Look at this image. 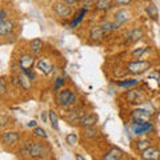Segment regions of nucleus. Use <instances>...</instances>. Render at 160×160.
I'll return each mask as SVG.
<instances>
[{
    "mask_svg": "<svg viewBox=\"0 0 160 160\" xmlns=\"http://www.w3.org/2000/svg\"><path fill=\"white\" fill-rule=\"evenodd\" d=\"M16 153L23 160H40L51 158L53 152L47 140H40L36 138H27L19 144Z\"/></svg>",
    "mask_w": 160,
    "mask_h": 160,
    "instance_id": "obj_1",
    "label": "nucleus"
},
{
    "mask_svg": "<svg viewBox=\"0 0 160 160\" xmlns=\"http://www.w3.org/2000/svg\"><path fill=\"white\" fill-rule=\"evenodd\" d=\"M55 102L56 106L66 109V108H71L78 106L79 103V96L76 92H73L71 88H62L59 92L55 93Z\"/></svg>",
    "mask_w": 160,
    "mask_h": 160,
    "instance_id": "obj_2",
    "label": "nucleus"
},
{
    "mask_svg": "<svg viewBox=\"0 0 160 160\" xmlns=\"http://www.w3.org/2000/svg\"><path fill=\"white\" fill-rule=\"evenodd\" d=\"M122 98H123L124 102L128 103V104H133V106H142V104L147 103L148 95H147V92L144 91L143 88L133 87V88L127 89V91L122 95Z\"/></svg>",
    "mask_w": 160,
    "mask_h": 160,
    "instance_id": "obj_3",
    "label": "nucleus"
},
{
    "mask_svg": "<svg viewBox=\"0 0 160 160\" xmlns=\"http://www.w3.org/2000/svg\"><path fill=\"white\" fill-rule=\"evenodd\" d=\"M0 143L3 144L4 148L15 149L22 143V133L15 129H4L0 132Z\"/></svg>",
    "mask_w": 160,
    "mask_h": 160,
    "instance_id": "obj_4",
    "label": "nucleus"
},
{
    "mask_svg": "<svg viewBox=\"0 0 160 160\" xmlns=\"http://www.w3.org/2000/svg\"><path fill=\"white\" fill-rule=\"evenodd\" d=\"M152 69V63L149 60H129L126 64V71L131 76H140Z\"/></svg>",
    "mask_w": 160,
    "mask_h": 160,
    "instance_id": "obj_5",
    "label": "nucleus"
},
{
    "mask_svg": "<svg viewBox=\"0 0 160 160\" xmlns=\"http://www.w3.org/2000/svg\"><path fill=\"white\" fill-rule=\"evenodd\" d=\"M18 62V72H28L33 71V67L36 66V56L29 51H24L22 53H19V56L16 59Z\"/></svg>",
    "mask_w": 160,
    "mask_h": 160,
    "instance_id": "obj_6",
    "label": "nucleus"
},
{
    "mask_svg": "<svg viewBox=\"0 0 160 160\" xmlns=\"http://www.w3.org/2000/svg\"><path fill=\"white\" fill-rule=\"evenodd\" d=\"M129 128H131L132 133L135 136H148L155 132V124L149 120V122H144V123H135L131 122L129 123Z\"/></svg>",
    "mask_w": 160,
    "mask_h": 160,
    "instance_id": "obj_7",
    "label": "nucleus"
},
{
    "mask_svg": "<svg viewBox=\"0 0 160 160\" xmlns=\"http://www.w3.org/2000/svg\"><path fill=\"white\" fill-rule=\"evenodd\" d=\"M52 12L55 13V16L63 20L69 19L73 15V7L68 6L62 0H56L52 3Z\"/></svg>",
    "mask_w": 160,
    "mask_h": 160,
    "instance_id": "obj_8",
    "label": "nucleus"
},
{
    "mask_svg": "<svg viewBox=\"0 0 160 160\" xmlns=\"http://www.w3.org/2000/svg\"><path fill=\"white\" fill-rule=\"evenodd\" d=\"M64 112H66V116H64V119L67 120V122L71 124V126H78L79 120L82 119V116L86 112H88L86 107L84 106H75V107H71V108H66L64 109Z\"/></svg>",
    "mask_w": 160,
    "mask_h": 160,
    "instance_id": "obj_9",
    "label": "nucleus"
},
{
    "mask_svg": "<svg viewBox=\"0 0 160 160\" xmlns=\"http://www.w3.org/2000/svg\"><path fill=\"white\" fill-rule=\"evenodd\" d=\"M152 109H147L144 108L143 106H138L135 109L131 111V122H135V123H144V122H149L152 118Z\"/></svg>",
    "mask_w": 160,
    "mask_h": 160,
    "instance_id": "obj_10",
    "label": "nucleus"
},
{
    "mask_svg": "<svg viewBox=\"0 0 160 160\" xmlns=\"http://www.w3.org/2000/svg\"><path fill=\"white\" fill-rule=\"evenodd\" d=\"M35 67H36L38 72L44 75V76H49V75H52V72L55 71L53 63L48 58H40V59H38L36 66H35Z\"/></svg>",
    "mask_w": 160,
    "mask_h": 160,
    "instance_id": "obj_11",
    "label": "nucleus"
},
{
    "mask_svg": "<svg viewBox=\"0 0 160 160\" xmlns=\"http://www.w3.org/2000/svg\"><path fill=\"white\" fill-rule=\"evenodd\" d=\"M112 20L118 24L119 27H122V26L127 24L129 20H131V12H129V9H127V8L120 7V8H118L116 11L113 12Z\"/></svg>",
    "mask_w": 160,
    "mask_h": 160,
    "instance_id": "obj_12",
    "label": "nucleus"
},
{
    "mask_svg": "<svg viewBox=\"0 0 160 160\" xmlns=\"http://www.w3.org/2000/svg\"><path fill=\"white\" fill-rule=\"evenodd\" d=\"M106 36L107 35L104 33V31L99 24H93V26H91L88 29V39L95 44H100L104 39H106Z\"/></svg>",
    "mask_w": 160,
    "mask_h": 160,
    "instance_id": "obj_13",
    "label": "nucleus"
},
{
    "mask_svg": "<svg viewBox=\"0 0 160 160\" xmlns=\"http://www.w3.org/2000/svg\"><path fill=\"white\" fill-rule=\"evenodd\" d=\"M144 36V31L143 28H131V29H126L124 31L123 38L126 40V44H132L139 42L140 39Z\"/></svg>",
    "mask_w": 160,
    "mask_h": 160,
    "instance_id": "obj_14",
    "label": "nucleus"
},
{
    "mask_svg": "<svg viewBox=\"0 0 160 160\" xmlns=\"http://www.w3.org/2000/svg\"><path fill=\"white\" fill-rule=\"evenodd\" d=\"M99 122V116L95 112H86L82 116V119L79 120V123H78V127L80 128H88V127H93V126H96Z\"/></svg>",
    "mask_w": 160,
    "mask_h": 160,
    "instance_id": "obj_15",
    "label": "nucleus"
},
{
    "mask_svg": "<svg viewBox=\"0 0 160 160\" xmlns=\"http://www.w3.org/2000/svg\"><path fill=\"white\" fill-rule=\"evenodd\" d=\"M16 29V22L12 19H7L0 23V38H9L11 33Z\"/></svg>",
    "mask_w": 160,
    "mask_h": 160,
    "instance_id": "obj_16",
    "label": "nucleus"
},
{
    "mask_svg": "<svg viewBox=\"0 0 160 160\" xmlns=\"http://www.w3.org/2000/svg\"><path fill=\"white\" fill-rule=\"evenodd\" d=\"M140 159L142 160H158L160 158V147L152 144L151 147L144 149L143 152H140Z\"/></svg>",
    "mask_w": 160,
    "mask_h": 160,
    "instance_id": "obj_17",
    "label": "nucleus"
},
{
    "mask_svg": "<svg viewBox=\"0 0 160 160\" xmlns=\"http://www.w3.org/2000/svg\"><path fill=\"white\" fill-rule=\"evenodd\" d=\"M123 158H124V152H123L122 148L111 147V148L107 149V151L102 155L100 160H122Z\"/></svg>",
    "mask_w": 160,
    "mask_h": 160,
    "instance_id": "obj_18",
    "label": "nucleus"
},
{
    "mask_svg": "<svg viewBox=\"0 0 160 160\" xmlns=\"http://www.w3.org/2000/svg\"><path fill=\"white\" fill-rule=\"evenodd\" d=\"M152 144H153V140L149 136H140L133 142V149L138 153H140V152H143L144 149H147L148 147H151Z\"/></svg>",
    "mask_w": 160,
    "mask_h": 160,
    "instance_id": "obj_19",
    "label": "nucleus"
},
{
    "mask_svg": "<svg viewBox=\"0 0 160 160\" xmlns=\"http://www.w3.org/2000/svg\"><path fill=\"white\" fill-rule=\"evenodd\" d=\"M151 47L149 46H142L138 48H133L131 52H129V56L132 58V60H146V58L151 52Z\"/></svg>",
    "mask_w": 160,
    "mask_h": 160,
    "instance_id": "obj_20",
    "label": "nucleus"
},
{
    "mask_svg": "<svg viewBox=\"0 0 160 160\" xmlns=\"http://www.w3.org/2000/svg\"><path fill=\"white\" fill-rule=\"evenodd\" d=\"M44 46H46V44H44L43 39L35 38L28 43V49H29V52L35 55V56H39V55L44 51Z\"/></svg>",
    "mask_w": 160,
    "mask_h": 160,
    "instance_id": "obj_21",
    "label": "nucleus"
},
{
    "mask_svg": "<svg viewBox=\"0 0 160 160\" xmlns=\"http://www.w3.org/2000/svg\"><path fill=\"white\" fill-rule=\"evenodd\" d=\"M99 26L102 27V29L104 31V33H106V35L116 32V31H119V29H120V27L113 22V20H108V19H103L102 22H100Z\"/></svg>",
    "mask_w": 160,
    "mask_h": 160,
    "instance_id": "obj_22",
    "label": "nucleus"
},
{
    "mask_svg": "<svg viewBox=\"0 0 160 160\" xmlns=\"http://www.w3.org/2000/svg\"><path fill=\"white\" fill-rule=\"evenodd\" d=\"M118 87L120 88H126V89H129V88H133V87H138L140 84V80L136 79V78H126L123 80H116L115 82Z\"/></svg>",
    "mask_w": 160,
    "mask_h": 160,
    "instance_id": "obj_23",
    "label": "nucleus"
},
{
    "mask_svg": "<svg viewBox=\"0 0 160 160\" xmlns=\"http://www.w3.org/2000/svg\"><path fill=\"white\" fill-rule=\"evenodd\" d=\"M87 13H88V11L87 9H84V8H80L79 11L75 13V16L72 18V20H71V23H69V28L71 29H75L76 27H79V24L83 22L84 20V18L87 16Z\"/></svg>",
    "mask_w": 160,
    "mask_h": 160,
    "instance_id": "obj_24",
    "label": "nucleus"
},
{
    "mask_svg": "<svg viewBox=\"0 0 160 160\" xmlns=\"http://www.w3.org/2000/svg\"><path fill=\"white\" fill-rule=\"evenodd\" d=\"M113 7H115V4L112 0H96L93 8L99 12H108L109 9H112Z\"/></svg>",
    "mask_w": 160,
    "mask_h": 160,
    "instance_id": "obj_25",
    "label": "nucleus"
},
{
    "mask_svg": "<svg viewBox=\"0 0 160 160\" xmlns=\"http://www.w3.org/2000/svg\"><path fill=\"white\" fill-rule=\"evenodd\" d=\"M100 135V131L96 126L93 127H88V128H83L82 129V136L86 140H95Z\"/></svg>",
    "mask_w": 160,
    "mask_h": 160,
    "instance_id": "obj_26",
    "label": "nucleus"
},
{
    "mask_svg": "<svg viewBox=\"0 0 160 160\" xmlns=\"http://www.w3.org/2000/svg\"><path fill=\"white\" fill-rule=\"evenodd\" d=\"M146 13L148 15V18H151L153 20H158V18H159V9L156 7V4L152 3V2L147 3V6H146Z\"/></svg>",
    "mask_w": 160,
    "mask_h": 160,
    "instance_id": "obj_27",
    "label": "nucleus"
},
{
    "mask_svg": "<svg viewBox=\"0 0 160 160\" xmlns=\"http://www.w3.org/2000/svg\"><path fill=\"white\" fill-rule=\"evenodd\" d=\"M48 122L49 124H51L52 129H55V131H59L60 127H59V116L56 111H53V109H49L48 111Z\"/></svg>",
    "mask_w": 160,
    "mask_h": 160,
    "instance_id": "obj_28",
    "label": "nucleus"
},
{
    "mask_svg": "<svg viewBox=\"0 0 160 160\" xmlns=\"http://www.w3.org/2000/svg\"><path fill=\"white\" fill-rule=\"evenodd\" d=\"M32 136L40 139V140H48V133L46 132V129L42 127H35L32 129Z\"/></svg>",
    "mask_w": 160,
    "mask_h": 160,
    "instance_id": "obj_29",
    "label": "nucleus"
},
{
    "mask_svg": "<svg viewBox=\"0 0 160 160\" xmlns=\"http://www.w3.org/2000/svg\"><path fill=\"white\" fill-rule=\"evenodd\" d=\"M64 84H66V78L64 76H58L53 80V86H52V91L56 93L59 92L62 88H64Z\"/></svg>",
    "mask_w": 160,
    "mask_h": 160,
    "instance_id": "obj_30",
    "label": "nucleus"
},
{
    "mask_svg": "<svg viewBox=\"0 0 160 160\" xmlns=\"http://www.w3.org/2000/svg\"><path fill=\"white\" fill-rule=\"evenodd\" d=\"M9 124H11V118H9L7 113L0 112V132L4 131V129H7Z\"/></svg>",
    "mask_w": 160,
    "mask_h": 160,
    "instance_id": "obj_31",
    "label": "nucleus"
},
{
    "mask_svg": "<svg viewBox=\"0 0 160 160\" xmlns=\"http://www.w3.org/2000/svg\"><path fill=\"white\" fill-rule=\"evenodd\" d=\"M79 142V135L75 133V132H69L67 136H66V143L68 144L69 147H75Z\"/></svg>",
    "mask_w": 160,
    "mask_h": 160,
    "instance_id": "obj_32",
    "label": "nucleus"
},
{
    "mask_svg": "<svg viewBox=\"0 0 160 160\" xmlns=\"http://www.w3.org/2000/svg\"><path fill=\"white\" fill-rule=\"evenodd\" d=\"M8 93V83L4 76L0 78V98H3L4 95Z\"/></svg>",
    "mask_w": 160,
    "mask_h": 160,
    "instance_id": "obj_33",
    "label": "nucleus"
},
{
    "mask_svg": "<svg viewBox=\"0 0 160 160\" xmlns=\"http://www.w3.org/2000/svg\"><path fill=\"white\" fill-rule=\"evenodd\" d=\"M80 6H82V8L88 11L89 8L95 7V0H80Z\"/></svg>",
    "mask_w": 160,
    "mask_h": 160,
    "instance_id": "obj_34",
    "label": "nucleus"
},
{
    "mask_svg": "<svg viewBox=\"0 0 160 160\" xmlns=\"http://www.w3.org/2000/svg\"><path fill=\"white\" fill-rule=\"evenodd\" d=\"M112 2L115 6H118V7H126L132 3V0H112Z\"/></svg>",
    "mask_w": 160,
    "mask_h": 160,
    "instance_id": "obj_35",
    "label": "nucleus"
},
{
    "mask_svg": "<svg viewBox=\"0 0 160 160\" xmlns=\"http://www.w3.org/2000/svg\"><path fill=\"white\" fill-rule=\"evenodd\" d=\"M8 16H9V11H8V9H6V8L0 9V23L4 22V20H7V19H9Z\"/></svg>",
    "mask_w": 160,
    "mask_h": 160,
    "instance_id": "obj_36",
    "label": "nucleus"
},
{
    "mask_svg": "<svg viewBox=\"0 0 160 160\" xmlns=\"http://www.w3.org/2000/svg\"><path fill=\"white\" fill-rule=\"evenodd\" d=\"M62 2H64L66 4H68V6H76V4H80V0H62Z\"/></svg>",
    "mask_w": 160,
    "mask_h": 160,
    "instance_id": "obj_37",
    "label": "nucleus"
},
{
    "mask_svg": "<svg viewBox=\"0 0 160 160\" xmlns=\"http://www.w3.org/2000/svg\"><path fill=\"white\" fill-rule=\"evenodd\" d=\"M28 127L33 129L35 127H38V122H36V120H31V122H29V123H28Z\"/></svg>",
    "mask_w": 160,
    "mask_h": 160,
    "instance_id": "obj_38",
    "label": "nucleus"
},
{
    "mask_svg": "<svg viewBox=\"0 0 160 160\" xmlns=\"http://www.w3.org/2000/svg\"><path fill=\"white\" fill-rule=\"evenodd\" d=\"M75 158H76V160H86V158H84L82 153H76L75 155Z\"/></svg>",
    "mask_w": 160,
    "mask_h": 160,
    "instance_id": "obj_39",
    "label": "nucleus"
},
{
    "mask_svg": "<svg viewBox=\"0 0 160 160\" xmlns=\"http://www.w3.org/2000/svg\"><path fill=\"white\" fill-rule=\"evenodd\" d=\"M40 116H42V120H43V122H47V120H48V116H47V113H46V112H42V115H40Z\"/></svg>",
    "mask_w": 160,
    "mask_h": 160,
    "instance_id": "obj_40",
    "label": "nucleus"
},
{
    "mask_svg": "<svg viewBox=\"0 0 160 160\" xmlns=\"http://www.w3.org/2000/svg\"><path fill=\"white\" fill-rule=\"evenodd\" d=\"M122 160H132V159H131V158H126V156H124Z\"/></svg>",
    "mask_w": 160,
    "mask_h": 160,
    "instance_id": "obj_41",
    "label": "nucleus"
},
{
    "mask_svg": "<svg viewBox=\"0 0 160 160\" xmlns=\"http://www.w3.org/2000/svg\"><path fill=\"white\" fill-rule=\"evenodd\" d=\"M44 2H56V0H44Z\"/></svg>",
    "mask_w": 160,
    "mask_h": 160,
    "instance_id": "obj_42",
    "label": "nucleus"
},
{
    "mask_svg": "<svg viewBox=\"0 0 160 160\" xmlns=\"http://www.w3.org/2000/svg\"><path fill=\"white\" fill-rule=\"evenodd\" d=\"M40 160H52L51 158H48V159H40Z\"/></svg>",
    "mask_w": 160,
    "mask_h": 160,
    "instance_id": "obj_43",
    "label": "nucleus"
},
{
    "mask_svg": "<svg viewBox=\"0 0 160 160\" xmlns=\"http://www.w3.org/2000/svg\"><path fill=\"white\" fill-rule=\"evenodd\" d=\"M158 160H160V158H159V159H158Z\"/></svg>",
    "mask_w": 160,
    "mask_h": 160,
    "instance_id": "obj_44",
    "label": "nucleus"
},
{
    "mask_svg": "<svg viewBox=\"0 0 160 160\" xmlns=\"http://www.w3.org/2000/svg\"><path fill=\"white\" fill-rule=\"evenodd\" d=\"M95 2H96V0H95Z\"/></svg>",
    "mask_w": 160,
    "mask_h": 160,
    "instance_id": "obj_45",
    "label": "nucleus"
}]
</instances>
